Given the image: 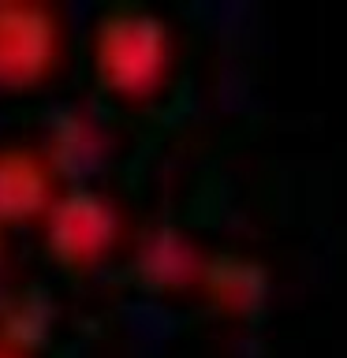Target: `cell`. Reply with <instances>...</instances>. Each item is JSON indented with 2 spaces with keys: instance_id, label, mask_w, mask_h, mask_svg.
Returning <instances> with one entry per match:
<instances>
[{
  "instance_id": "8",
  "label": "cell",
  "mask_w": 347,
  "mask_h": 358,
  "mask_svg": "<svg viewBox=\"0 0 347 358\" xmlns=\"http://www.w3.org/2000/svg\"><path fill=\"white\" fill-rule=\"evenodd\" d=\"M56 321V310L45 291L38 287H15L0 299V340L34 355L49 340Z\"/></svg>"
},
{
  "instance_id": "9",
  "label": "cell",
  "mask_w": 347,
  "mask_h": 358,
  "mask_svg": "<svg viewBox=\"0 0 347 358\" xmlns=\"http://www.w3.org/2000/svg\"><path fill=\"white\" fill-rule=\"evenodd\" d=\"M0 358H34V355H27V351H19V347H11V343L0 340Z\"/></svg>"
},
{
  "instance_id": "3",
  "label": "cell",
  "mask_w": 347,
  "mask_h": 358,
  "mask_svg": "<svg viewBox=\"0 0 347 358\" xmlns=\"http://www.w3.org/2000/svg\"><path fill=\"white\" fill-rule=\"evenodd\" d=\"M64 27L49 4L0 0V90L30 94L56 75Z\"/></svg>"
},
{
  "instance_id": "6",
  "label": "cell",
  "mask_w": 347,
  "mask_h": 358,
  "mask_svg": "<svg viewBox=\"0 0 347 358\" xmlns=\"http://www.w3.org/2000/svg\"><path fill=\"white\" fill-rule=\"evenodd\" d=\"M56 194H60V179L52 176L38 145L0 142V231L41 220Z\"/></svg>"
},
{
  "instance_id": "10",
  "label": "cell",
  "mask_w": 347,
  "mask_h": 358,
  "mask_svg": "<svg viewBox=\"0 0 347 358\" xmlns=\"http://www.w3.org/2000/svg\"><path fill=\"white\" fill-rule=\"evenodd\" d=\"M0 262H4V231H0Z\"/></svg>"
},
{
  "instance_id": "1",
  "label": "cell",
  "mask_w": 347,
  "mask_h": 358,
  "mask_svg": "<svg viewBox=\"0 0 347 358\" xmlns=\"http://www.w3.org/2000/svg\"><path fill=\"white\" fill-rule=\"evenodd\" d=\"M94 75L116 101H153L176 71V38L161 11L146 4H112L94 22Z\"/></svg>"
},
{
  "instance_id": "4",
  "label": "cell",
  "mask_w": 347,
  "mask_h": 358,
  "mask_svg": "<svg viewBox=\"0 0 347 358\" xmlns=\"http://www.w3.org/2000/svg\"><path fill=\"white\" fill-rule=\"evenodd\" d=\"M206 257L209 250H201L190 231L172 220H153L131 243V276L142 291L153 295H187L198 291Z\"/></svg>"
},
{
  "instance_id": "5",
  "label": "cell",
  "mask_w": 347,
  "mask_h": 358,
  "mask_svg": "<svg viewBox=\"0 0 347 358\" xmlns=\"http://www.w3.org/2000/svg\"><path fill=\"white\" fill-rule=\"evenodd\" d=\"M38 150L45 153L60 183L78 187L90 183L97 172H105L116 142H112V131L101 123V116H94L90 108H60Z\"/></svg>"
},
{
  "instance_id": "2",
  "label": "cell",
  "mask_w": 347,
  "mask_h": 358,
  "mask_svg": "<svg viewBox=\"0 0 347 358\" xmlns=\"http://www.w3.org/2000/svg\"><path fill=\"white\" fill-rule=\"evenodd\" d=\"M123 209L108 190L94 183L60 187L41 217L45 250L67 273H90L123 243Z\"/></svg>"
},
{
  "instance_id": "7",
  "label": "cell",
  "mask_w": 347,
  "mask_h": 358,
  "mask_svg": "<svg viewBox=\"0 0 347 358\" xmlns=\"http://www.w3.org/2000/svg\"><path fill=\"white\" fill-rule=\"evenodd\" d=\"M269 287L273 280H269L265 262L239 250H213L198 280V291L209 299V306L235 321L257 317L269 302Z\"/></svg>"
}]
</instances>
